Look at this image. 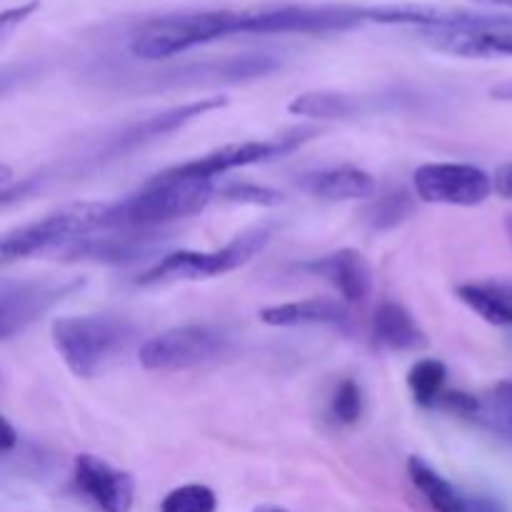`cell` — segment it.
<instances>
[{
  "mask_svg": "<svg viewBox=\"0 0 512 512\" xmlns=\"http://www.w3.org/2000/svg\"><path fill=\"white\" fill-rule=\"evenodd\" d=\"M303 190L320 200H370L378 193V183L368 170L355 165H335V168L318 170L303 178Z\"/></svg>",
  "mask_w": 512,
  "mask_h": 512,
  "instance_id": "obj_15",
  "label": "cell"
},
{
  "mask_svg": "<svg viewBox=\"0 0 512 512\" xmlns=\"http://www.w3.org/2000/svg\"><path fill=\"white\" fill-rule=\"evenodd\" d=\"M275 68V63L265 55L258 58H233L223 60V63H205V65H193L188 70H178L173 78V85H195L205 83V80H243V78H255V75H265Z\"/></svg>",
  "mask_w": 512,
  "mask_h": 512,
  "instance_id": "obj_19",
  "label": "cell"
},
{
  "mask_svg": "<svg viewBox=\"0 0 512 512\" xmlns=\"http://www.w3.org/2000/svg\"><path fill=\"white\" fill-rule=\"evenodd\" d=\"M505 230H508V235H510V243H512V213L508 215V220H505Z\"/></svg>",
  "mask_w": 512,
  "mask_h": 512,
  "instance_id": "obj_32",
  "label": "cell"
},
{
  "mask_svg": "<svg viewBox=\"0 0 512 512\" xmlns=\"http://www.w3.org/2000/svg\"><path fill=\"white\" fill-rule=\"evenodd\" d=\"M108 235H85V238L75 240L73 245L58 255V260L65 263H133V260L143 258V255L153 253L155 245L163 243L155 230H118V233Z\"/></svg>",
  "mask_w": 512,
  "mask_h": 512,
  "instance_id": "obj_13",
  "label": "cell"
},
{
  "mask_svg": "<svg viewBox=\"0 0 512 512\" xmlns=\"http://www.w3.org/2000/svg\"><path fill=\"white\" fill-rule=\"evenodd\" d=\"M363 390L355 380H343V383L335 388L333 398H330V415H333L335 423L340 425H355L363 418Z\"/></svg>",
  "mask_w": 512,
  "mask_h": 512,
  "instance_id": "obj_26",
  "label": "cell"
},
{
  "mask_svg": "<svg viewBox=\"0 0 512 512\" xmlns=\"http://www.w3.org/2000/svg\"><path fill=\"white\" fill-rule=\"evenodd\" d=\"M160 512H218V495L208 485H180L160 500Z\"/></svg>",
  "mask_w": 512,
  "mask_h": 512,
  "instance_id": "obj_25",
  "label": "cell"
},
{
  "mask_svg": "<svg viewBox=\"0 0 512 512\" xmlns=\"http://www.w3.org/2000/svg\"><path fill=\"white\" fill-rule=\"evenodd\" d=\"M305 273L325 280L345 303H360L373 290V268L360 250L343 248L303 263Z\"/></svg>",
  "mask_w": 512,
  "mask_h": 512,
  "instance_id": "obj_14",
  "label": "cell"
},
{
  "mask_svg": "<svg viewBox=\"0 0 512 512\" xmlns=\"http://www.w3.org/2000/svg\"><path fill=\"white\" fill-rule=\"evenodd\" d=\"M110 203H78L60 208L45 218L25 223L3 235L0 255L3 263L33 258V255H60L75 240L103 230Z\"/></svg>",
  "mask_w": 512,
  "mask_h": 512,
  "instance_id": "obj_4",
  "label": "cell"
},
{
  "mask_svg": "<svg viewBox=\"0 0 512 512\" xmlns=\"http://www.w3.org/2000/svg\"><path fill=\"white\" fill-rule=\"evenodd\" d=\"M348 303L335 298H308L293 303L270 305L260 310V320L273 328H300V325H345Z\"/></svg>",
  "mask_w": 512,
  "mask_h": 512,
  "instance_id": "obj_16",
  "label": "cell"
},
{
  "mask_svg": "<svg viewBox=\"0 0 512 512\" xmlns=\"http://www.w3.org/2000/svg\"><path fill=\"white\" fill-rule=\"evenodd\" d=\"M230 35H250V10H200L148 20L130 38V53L163 60Z\"/></svg>",
  "mask_w": 512,
  "mask_h": 512,
  "instance_id": "obj_2",
  "label": "cell"
},
{
  "mask_svg": "<svg viewBox=\"0 0 512 512\" xmlns=\"http://www.w3.org/2000/svg\"><path fill=\"white\" fill-rule=\"evenodd\" d=\"M273 240V225H258V228L243 230L235 235L228 245L210 253L200 250H178L168 253L140 275L138 285H163L175 280H205L215 275L233 273V270L248 265L255 255L263 253Z\"/></svg>",
  "mask_w": 512,
  "mask_h": 512,
  "instance_id": "obj_5",
  "label": "cell"
},
{
  "mask_svg": "<svg viewBox=\"0 0 512 512\" xmlns=\"http://www.w3.org/2000/svg\"><path fill=\"white\" fill-rule=\"evenodd\" d=\"M495 3H503V5H512V0H495Z\"/></svg>",
  "mask_w": 512,
  "mask_h": 512,
  "instance_id": "obj_33",
  "label": "cell"
},
{
  "mask_svg": "<svg viewBox=\"0 0 512 512\" xmlns=\"http://www.w3.org/2000/svg\"><path fill=\"white\" fill-rule=\"evenodd\" d=\"M15 445H18V433H15V428L10 425V420H3V453L8 455Z\"/></svg>",
  "mask_w": 512,
  "mask_h": 512,
  "instance_id": "obj_30",
  "label": "cell"
},
{
  "mask_svg": "<svg viewBox=\"0 0 512 512\" xmlns=\"http://www.w3.org/2000/svg\"><path fill=\"white\" fill-rule=\"evenodd\" d=\"M408 473L415 490L423 495L425 503H428L435 512H455L460 500H463V493H460L453 483H448V480H445L433 465L425 463V460L410 458Z\"/></svg>",
  "mask_w": 512,
  "mask_h": 512,
  "instance_id": "obj_22",
  "label": "cell"
},
{
  "mask_svg": "<svg viewBox=\"0 0 512 512\" xmlns=\"http://www.w3.org/2000/svg\"><path fill=\"white\" fill-rule=\"evenodd\" d=\"M218 198L228 200V203H243V205H280L283 203V193L273 188H265V185H253V183H230L225 188L218 190Z\"/></svg>",
  "mask_w": 512,
  "mask_h": 512,
  "instance_id": "obj_27",
  "label": "cell"
},
{
  "mask_svg": "<svg viewBox=\"0 0 512 512\" xmlns=\"http://www.w3.org/2000/svg\"><path fill=\"white\" fill-rule=\"evenodd\" d=\"M318 128H295L288 130L283 135H275V138L265 140H245V143H230L223 148L213 150V153L203 155V158L188 160V163L180 165V170L195 175V178H208L215 180L218 175L230 173L235 168H245V165L265 163V160L283 158V155L293 153L300 145H305L308 140L318 138Z\"/></svg>",
  "mask_w": 512,
  "mask_h": 512,
  "instance_id": "obj_10",
  "label": "cell"
},
{
  "mask_svg": "<svg viewBox=\"0 0 512 512\" xmlns=\"http://www.w3.org/2000/svg\"><path fill=\"white\" fill-rule=\"evenodd\" d=\"M425 43L458 58H512V18L458 10L453 23L420 30Z\"/></svg>",
  "mask_w": 512,
  "mask_h": 512,
  "instance_id": "obj_7",
  "label": "cell"
},
{
  "mask_svg": "<svg viewBox=\"0 0 512 512\" xmlns=\"http://www.w3.org/2000/svg\"><path fill=\"white\" fill-rule=\"evenodd\" d=\"M253 512H290V510L283 508V505H258V508H253Z\"/></svg>",
  "mask_w": 512,
  "mask_h": 512,
  "instance_id": "obj_31",
  "label": "cell"
},
{
  "mask_svg": "<svg viewBox=\"0 0 512 512\" xmlns=\"http://www.w3.org/2000/svg\"><path fill=\"white\" fill-rule=\"evenodd\" d=\"M493 180H495V190H498L503 198L512 200V163L498 168V173H495Z\"/></svg>",
  "mask_w": 512,
  "mask_h": 512,
  "instance_id": "obj_29",
  "label": "cell"
},
{
  "mask_svg": "<svg viewBox=\"0 0 512 512\" xmlns=\"http://www.w3.org/2000/svg\"><path fill=\"white\" fill-rule=\"evenodd\" d=\"M415 200L408 190H393L380 198H373V203L365 208V223L373 230H390L398 228L400 223L413 215Z\"/></svg>",
  "mask_w": 512,
  "mask_h": 512,
  "instance_id": "obj_24",
  "label": "cell"
},
{
  "mask_svg": "<svg viewBox=\"0 0 512 512\" xmlns=\"http://www.w3.org/2000/svg\"><path fill=\"white\" fill-rule=\"evenodd\" d=\"M458 298L490 325H512V280L483 278L458 285Z\"/></svg>",
  "mask_w": 512,
  "mask_h": 512,
  "instance_id": "obj_17",
  "label": "cell"
},
{
  "mask_svg": "<svg viewBox=\"0 0 512 512\" xmlns=\"http://www.w3.org/2000/svg\"><path fill=\"white\" fill-rule=\"evenodd\" d=\"M215 195L213 180L195 178L175 165L145 180L135 193L110 203L103 230H158L173 220L198 215Z\"/></svg>",
  "mask_w": 512,
  "mask_h": 512,
  "instance_id": "obj_1",
  "label": "cell"
},
{
  "mask_svg": "<svg viewBox=\"0 0 512 512\" xmlns=\"http://www.w3.org/2000/svg\"><path fill=\"white\" fill-rule=\"evenodd\" d=\"M415 195L430 205L475 208L495 190V180L470 163H425L413 173Z\"/></svg>",
  "mask_w": 512,
  "mask_h": 512,
  "instance_id": "obj_8",
  "label": "cell"
},
{
  "mask_svg": "<svg viewBox=\"0 0 512 512\" xmlns=\"http://www.w3.org/2000/svg\"><path fill=\"white\" fill-rule=\"evenodd\" d=\"M373 340L378 348L405 353V350H418L425 345V335L410 310L395 300H385L375 310L373 318Z\"/></svg>",
  "mask_w": 512,
  "mask_h": 512,
  "instance_id": "obj_18",
  "label": "cell"
},
{
  "mask_svg": "<svg viewBox=\"0 0 512 512\" xmlns=\"http://www.w3.org/2000/svg\"><path fill=\"white\" fill-rule=\"evenodd\" d=\"M60 360L75 378H95L113 365L135 338L130 320L118 315H63L50 328Z\"/></svg>",
  "mask_w": 512,
  "mask_h": 512,
  "instance_id": "obj_3",
  "label": "cell"
},
{
  "mask_svg": "<svg viewBox=\"0 0 512 512\" xmlns=\"http://www.w3.org/2000/svg\"><path fill=\"white\" fill-rule=\"evenodd\" d=\"M445 380H448V368L445 363L435 358H423L410 368L408 385L413 393L415 403L425 405H438L445 395Z\"/></svg>",
  "mask_w": 512,
  "mask_h": 512,
  "instance_id": "obj_23",
  "label": "cell"
},
{
  "mask_svg": "<svg viewBox=\"0 0 512 512\" xmlns=\"http://www.w3.org/2000/svg\"><path fill=\"white\" fill-rule=\"evenodd\" d=\"M80 288V278L5 280L0 288V338L10 340Z\"/></svg>",
  "mask_w": 512,
  "mask_h": 512,
  "instance_id": "obj_9",
  "label": "cell"
},
{
  "mask_svg": "<svg viewBox=\"0 0 512 512\" xmlns=\"http://www.w3.org/2000/svg\"><path fill=\"white\" fill-rule=\"evenodd\" d=\"M455 512H508L505 505H500L498 500L493 498H483V495H463L460 505L455 508Z\"/></svg>",
  "mask_w": 512,
  "mask_h": 512,
  "instance_id": "obj_28",
  "label": "cell"
},
{
  "mask_svg": "<svg viewBox=\"0 0 512 512\" xmlns=\"http://www.w3.org/2000/svg\"><path fill=\"white\" fill-rule=\"evenodd\" d=\"M360 110H363V103L358 98L345 93H333V90H308V93L295 95L288 105V113L313 120L353 118Z\"/></svg>",
  "mask_w": 512,
  "mask_h": 512,
  "instance_id": "obj_20",
  "label": "cell"
},
{
  "mask_svg": "<svg viewBox=\"0 0 512 512\" xmlns=\"http://www.w3.org/2000/svg\"><path fill=\"white\" fill-rule=\"evenodd\" d=\"M470 418L483 425L495 438L512 445V383L493 385L480 398H475V410Z\"/></svg>",
  "mask_w": 512,
  "mask_h": 512,
  "instance_id": "obj_21",
  "label": "cell"
},
{
  "mask_svg": "<svg viewBox=\"0 0 512 512\" xmlns=\"http://www.w3.org/2000/svg\"><path fill=\"white\" fill-rule=\"evenodd\" d=\"M73 483L78 493L100 512H130L135 503V483L125 470L113 468L95 455L73 460Z\"/></svg>",
  "mask_w": 512,
  "mask_h": 512,
  "instance_id": "obj_12",
  "label": "cell"
},
{
  "mask_svg": "<svg viewBox=\"0 0 512 512\" xmlns=\"http://www.w3.org/2000/svg\"><path fill=\"white\" fill-rule=\"evenodd\" d=\"M223 105H228L225 98H200L193 100V103L175 105V108L163 110V113L153 115V118L138 120V123L128 125V128L120 130L118 135L105 140V143L100 145L98 153L93 155V160L100 163V160H113L125 153H133L140 145H148L153 143V140L163 138V135L175 133V130L183 128V125L193 123V120L203 118L205 113H213V110L223 108Z\"/></svg>",
  "mask_w": 512,
  "mask_h": 512,
  "instance_id": "obj_11",
  "label": "cell"
},
{
  "mask_svg": "<svg viewBox=\"0 0 512 512\" xmlns=\"http://www.w3.org/2000/svg\"><path fill=\"white\" fill-rule=\"evenodd\" d=\"M228 343V335L215 325H178L145 340L138 360L145 370H153V373H180V370H193L218 360L228 350Z\"/></svg>",
  "mask_w": 512,
  "mask_h": 512,
  "instance_id": "obj_6",
  "label": "cell"
}]
</instances>
